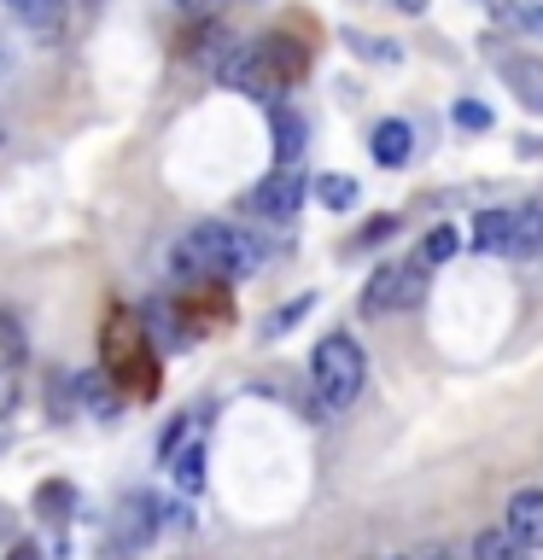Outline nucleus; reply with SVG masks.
<instances>
[{
	"label": "nucleus",
	"mask_w": 543,
	"mask_h": 560,
	"mask_svg": "<svg viewBox=\"0 0 543 560\" xmlns=\"http://www.w3.org/2000/svg\"><path fill=\"white\" fill-rule=\"evenodd\" d=\"M0 345H7L12 357H24V332H18V322H12V315H0Z\"/></svg>",
	"instance_id": "b1692460"
},
{
	"label": "nucleus",
	"mask_w": 543,
	"mask_h": 560,
	"mask_svg": "<svg viewBox=\"0 0 543 560\" xmlns=\"http://www.w3.org/2000/svg\"><path fill=\"white\" fill-rule=\"evenodd\" d=\"M12 402H18V368L0 362V420L12 415Z\"/></svg>",
	"instance_id": "4be33fe9"
},
{
	"label": "nucleus",
	"mask_w": 543,
	"mask_h": 560,
	"mask_svg": "<svg viewBox=\"0 0 543 560\" xmlns=\"http://www.w3.org/2000/svg\"><path fill=\"white\" fill-rule=\"evenodd\" d=\"M368 152H374V164L380 170H403L415 158V129L403 117H385L374 122V140H368Z\"/></svg>",
	"instance_id": "6e6552de"
},
{
	"label": "nucleus",
	"mask_w": 543,
	"mask_h": 560,
	"mask_svg": "<svg viewBox=\"0 0 543 560\" xmlns=\"http://www.w3.org/2000/svg\"><path fill=\"white\" fill-rule=\"evenodd\" d=\"M298 152H304V117L275 105V158H280V170H292Z\"/></svg>",
	"instance_id": "ddd939ff"
},
{
	"label": "nucleus",
	"mask_w": 543,
	"mask_h": 560,
	"mask_svg": "<svg viewBox=\"0 0 543 560\" xmlns=\"http://www.w3.org/2000/svg\"><path fill=\"white\" fill-rule=\"evenodd\" d=\"M304 192H310V182H304V175H298V164H292V170L263 175V182L252 187V199H245V210H252V217H263V222H292L298 205H304Z\"/></svg>",
	"instance_id": "39448f33"
},
{
	"label": "nucleus",
	"mask_w": 543,
	"mask_h": 560,
	"mask_svg": "<svg viewBox=\"0 0 543 560\" xmlns=\"http://www.w3.org/2000/svg\"><path fill=\"white\" fill-rule=\"evenodd\" d=\"M158 532H164V508L152 497H129L117 508V549H152Z\"/></svg>",
	"instance_id": "0eeeda50"
},
{
	"label": "nucleus",
	"mask_w": 543,
	"mask_h": 560,
	"mask_svg": "<svg viewBox=\"0 0 543 560\" xmlns=\"http://www.w3.org/2000/svg\"><path fill=\"white\" fill-rule=\"evenodd\" d=\"M455 129H490V105H480V100H455Z\"/></svg>",
	"instance_id": "6ab92c4d"
},
{
	"label": "nucleus",
	"mask_w": 543,
	"mask_h": 560,
	"mask_svg": "<svg viewBox=\"0 0 543 560\" xmlns=\"http://www.w3.org/2000/svg\"><path fill=\"white\" fill-rule=\"evenodd\" d=\"M392 234H397V217H374V222H362L357 252H368V245H380V240H392Z\"/></svg>",
	"instance_id": "aec40b11"
},
{
	"label": "nucleus",
	"mask_w": 543,
	"mask_h": 560,
	"mask_svg": "<svg viewBox=\"0 0 543 560\" xmlns=\"http://www.w3.org/2000/svg\"><path fill=\"white\" fill-rule=\"evenodd\" d=\"M380 7H397V12L415 18V12H427V0H380Z\"/></svg>",
	"instance_id": "a878e982"
},
{
	"label": "nucleus",
	"mask_w": 543,
	"mask_h": 560,
	"mask_svg": "<svg viewBox=\"0 0 543 560\" xmlns=\"http://www.w3.org/2000/svg\"><path fill=\"white\" fill-rule=\"evenodd\" d=\"M12 7V18L24 30H35V35H53L65 24V12H70V0H7Z\"/></svg>",
	"instance_id": "9b49d317"
},
{
	"label": "nucleus",
	"mask_w": 543,
	"mask_h": 560,
	"mask_svg": "<svg viewBox=\"0 0 543 560\" xmlns=\"http://www.w3.org/2000/svg\"><path fill=\"white\" fill-rule=\"evenodd\" d=\"M350 47H357L362 59H385V65H397V47H392V42H368V35H350Z\"/></svg>",
	"instance_id": "412c9836"
},
{
	"label": "nucleus",
	"mask_w": 543,
	"mask_h": 560,
	"mask_svg": "<svg viewBox=\"0 0 543 560\" xmlns=\"http://www.w3.org/2000/svg\"><path fill=\"white\" fill-rule=\"evenodd\" d=\"M455 252H462V234H455V228H432L427 240H420V262H427V269H438V262H450Z\"/></svg>",
	"instance_id": "dca6fc26"
},
{
	"label": "nucleus",
	"mask_w": 543,
	"mask_h": 560,
	"mask_svg": "<svg viewBox=\"0 0 543 560\" xmlns=\"http://www.w3.org/2000/svg\"><path fill=\"white\" fill-rule=\"evenodd\" d=\"M502 532L515 537L525 555L543 549V490H538V485H520L515 497H508V508H502Z\"/></svg>",
	"instance_id": "423d86ee"
},
{
	"label": "nucleus",
	"mask_w": 543,
	"mask_h": 560,
	"mask_svg": "<svg viewBox=\"0 0 543 560\" xmlns=\"http://www.w3.org/2000/svg\"><path fill=\"white\" fill-rule=\"evenodd\" d=\"M467 555H473V560H532V555H525L515 537L502 532V525H485V532H473Z\"/></svg>",
	"instance_id": "f8f14e48"
},
{
	"label": "nucleus",
	"mask_w": 543,
	"mask_h": 560,
	"mask_svg": "<svg viewBox=\"0 0 543 560\" xmlns=\"http://www.w3.org/2000/svg\"><path fill=\"white\" fill-rule=\"evenodd\" d=\"M397 560H415V555H397Z\"/></svg>",
	"instance_id": "cd10ccee"
},
{
	"label": "nucleus",
	"mask_w": 543,
	"mask_h": 560,
	"mask_svg": "<svg viewBox=\"0 0 543 560\" xmlns=\"http://www.w3.org/2000/svg\"><path fill=\"white\" fill-rule=\"evenodd\" d=\"M362 380H368V357L350 332H327L322 345L310 350V397H315V415H345L350 402L362 397Z\"/></svg>",
	"instance_id": "f03ea898"
},
{
	"label": "nucleus",
	"mask_w": 543,
	"mask_h": 560,
	"mask_svg": "<svg viewBox=\"0 0 543 560\" xmlns=\"http://www.w3.org/2000/svg\"><path fill=\"white\" fill-rule=\"evenodd\" d=\"M217 77H222V88H234V94H245V100H275L280 94V70H275V59L263 52V42H240V47H228L222 59H217Z\"/></svg>",
	"instance_id": "20e7f679"
},
{
	"label": "nucleus",
	"mask_w": 543,
	"mask_h": 560,
	"mask_svg": "<svg viewBox=\"0 0 543 560\" xmlns=\"http://www.w3.org/2000/svg\"><path fill=\"white\" fill-rule=\"evenodd\" d=\"M473 245L497 257H515V210H480L473 217Z\"/></svg>",
	"instance_id": "1a4fd4ad"
},
{
	"label": "nucleus",
	"mask_w": 543,
	"mask_h": 560,
	"mask_svg": "<svg viewBox=\"0 0 543 560\" xmlns=\"http://www.w3.org/2000/svg\"><path fill=\"white\" fill-rule=\"evenodd\" d=\"M88 409H94V415H117V397L105 392L100 380H88Z\"/></svg>",
	"instance_id": "5701e85b"
},
{
	"label": "nucleus",
	"mask_w": 543,
	"mask_h": 560,
	"mask_svg": "<svg viewBox=\"0 0 543 560\" xmlns=\"http://www.w3.org/2000/svg\"><path fill=\"white\" fill-rule=\"evenodd\" d=\"M182 7H193V12H199V7H228V0H182Z\"/></svg>",
	"instance_id": "bb28decb"
},
{
	"label": "nucleus",
	"mask_w": 543,
	"mask_h": 560,
	"mask_svg": "<svg viewBox=\"0 0 543 560\" xmlns=\"http://www.w3.org/2000/svg\"><path fill=\"white\" fill-rule=\"evenodd\" d=\"M175 275H187V280H240V275H252L257 269V245L240 234V228H228V222H199V228H187L182 245H175Z\"/></svg>",
	"instance_id": "f257e3e1"
},
{
	"label": "nucleus",
	"mask_w": 543,
	"mask_h": 560,
	"mask_svg": "<svg viewBox=\"0 0 543 560\" xmlns=\"http://www.w3.org/2000/svg\"><path fill=\"white\" fill-rule=\"evenodd\" d=\"M543 252V205H520L515 210V257H538Z\"/></svg>",
	"instance_id": "4468645a"
},
{
	"label": "nucleus",
	"mask_w": 543,
	"mask_h": 560,
	"mask_svg": "<svg viewBox=\"0 0 543 560\" xmlns=\"http://www.w3.org/2000/svg\"><path fill=\"white\" fill-rule=\"evenodd\" d=\"M7 560H47V555L35 549V542H12V549H7Z\"/></svg>",
	"instance_id": "393cba45"
},
{
	"label": "nucleus",
	"mask_w": 543,
	"mask_h": 560,
	"mask_svg": "<svg viewBox=\"0 0 543 560\" xmlns=\"http://www.w3.org/2000/svg\"><path fill=\"white\" fill-rule=\"evenodd\" d=\"M35 508H42V520H65L70 485H42V490H35Z\"/></svg>",
	"instance_id": "a211bd4d"
},
{
	"label": "nucleus",
	"mask_w": 543,
	"mask_h": 560,
	"mask_svg": "<svg viewBox=\"0 0 543 560\" xmlns=\"http://www.w3.org/2000/svg\"><path fill=\"white\" fill-rule=\"evenodd\" d=\"M427 287H432V269L420 257H403V262H380L362 287V310L368 315H403V310H420L427 304Z\"/></svg>",
	"instance_id": "7ed1b4c3"
},
{
	"label": "nucleus",
	"mask_w": 543,
	"mask_h": 560,
	"mask_svg": "<svg viewBox=\"0 0 543 560\" xmlns=\"http://www.w3.org/2000/svg\"><path fill=\"white\" fill-rule=\"evenodd\" d=\"M310 187L327 210H357V199H362V187L350 182V175H322V182H310Z\"/></svg>",
	"instance_id": "2eb2a0df"
},
{
	"label": "nucleus",
	"mask_w": 543,
	"mask_h": 560,
	"mask_svg": "<svg viewBox=\"0 0 543 560\" xmlns=\"http://www.w3.org/2000/svg\"><path fill=\"white\" fill-rule=\"evenodd\" d=\"M310 304H315V298H292L287 310H275V315H269V327H263V339H280V332H287L292 322H304V315H310Z\"/></svg>",
	"instance_id": "f3484780"
},
{
	"label": "nucleus",
	"mask_w": 543,
	"mask_h": 560,
	"mask_svg": "<svg viewBox=\"0 0 543 560\" xmlns=\"http://www.w3.org/2000/svg\"><path fill=\"white\" fill-rule=\"evenodd\" d=\"M164 462L175 467V485H182L187 497H193V490H205V438H193V432H187L182 444L164 455Z\"/></svg>",
	"instance_id": "9d476101"
}]
</instances>
